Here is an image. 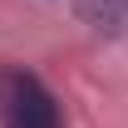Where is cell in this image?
Returning <instances> with one entry per match:
<instances>
[{"mask_svg":"<svg viewBox=\"0 0 128 128\" xmlns=\"http://www.w3.org/2000/svg\"><path fill=\"white\" fill-rule=\"evenodd\" d=\"M74 10L94 34L128 40V0H74Z\"/></svg>","mask_w":128,"mask_h":128,"instance_id":"7a4b0ae2","label":"cell"},{"mask_svg":"<svg viewBox=\"0 0 128 128\" xmlns=\"http://www.w3.org/2000/svg\"><path fill=\"white\" fill-rule=\"evenodd\" d=\"M10 128H59V104L40 79H15L10 89Z\"/></svg>","mask_w":128,"mask_h":128,"instance_id":"6da1fadb","label":"cell"}]
</instances>
